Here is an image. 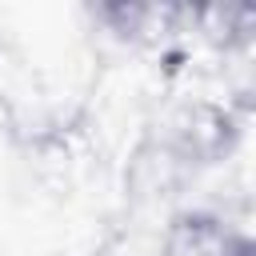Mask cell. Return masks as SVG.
<instances>
[{
    "label": "cell",
    "instance_id": "1",
    "mask_svg": "<svg viewBox=\"0 0 256 256\" xmlns=\"http://www.w3.org/2000/svg\"><path fill=\"white\" fill-rule=\"evenodd\" d=\"M236 140H240V112L228 100L216 104V100L200 96V100H184L160 116L152 148L172 168H204V164L224 160Z\"/></svg>",
    "mask_w": 256,
    "mask_h": 256
},
{
    "label": "cell",
    "instance_id": "2",
    "mask_svg": "<svg viewBox=\"0 0 256 256\" xmlns=\"http://www.w3.org/2000/svg\"><path fill=\"white\" fill-rule=\"evenodd\" d=\"M156 256H256V244L224 212L180 208L168 216Z\"/></svg>",
    "mask_w": 256,
    "mask_h": 256
},
{
    "label": "cell",
    "instance_id": "3",
    "mask_svg": "<svg viewBox=\"0 0 256 256\" xmlns=\"http://www.w3.org/2000/svg\"><path fill=\"white\" fill-rule=\"evenodd\" d=\"M92 16L116 40L140 44V48H156V44L180 36L188 24L184 8H164V4H100V8H92Z\"/></svg>",
    "mask_w": 256,
    "mask_h": 256
}]
</instances>
